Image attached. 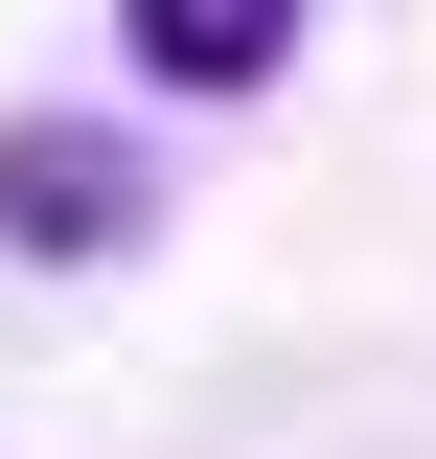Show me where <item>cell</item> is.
<instances>
[{
	"instance_id": "6da1fadb",
	"label": "cell",
	"mask_w": 436,
	"mask_h": 459,
	"mask_svg": "<svg viewBox=\"0 0 436 459\" xmlns=\"http://www.w3.org/2000/svg\"><path fill=\"white\" fill-rule=\"evenodd\" d=\"M138 230H161V161H138V138H115V115H0V253H23V276H92V253H138Z\"/></svg>"
},
{
	"instance_id": "7a4b0ae2",
	"label": "cell",
	"mask_w": 436,
	"mask_h": 459,
	"mask_svg": "<svg viewBox=\"0 0 436 459\" xmlns=\"http://www.w3.org/2000/svg\"><path fill=\"white\" fill-rule=\"evenodd\" d=\"M115 47L161 69V92H275L299 69V0H115Z\"/></svg>"
}]
</instances>
